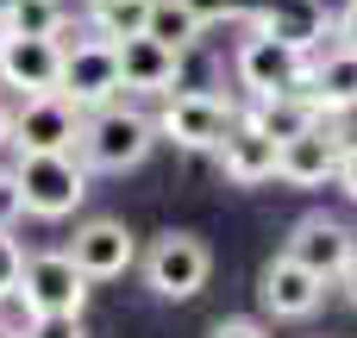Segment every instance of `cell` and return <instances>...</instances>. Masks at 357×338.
Segmentation results:
<instances>
[{"instance_id":"obj_12","label":"cell","mask_w":357,"mask_h":338,"mask_svg":"<svg viewBox=\"0 0 357 338\" xmlns=\"http://www.w3.org/2000/svg\"><path fill=\"white\" fill-rule=\"evenodd\" d=\"M69 257L82 263L88 282H119V276L138 263V238H132V226H119V220H88V226H75Z\"/></svg>"},{"instance_id":"obj_18","label":"cell","mask_w":357,"mask_h":338,"mask_svg":"<svg viewBox=\"0 0 357 338\" xmlns=\"http://www.w3.org/2000/svg\"><path fill=\"white\" fill-rule=\"evenodd\" d=\"M245 119H257L276 144H289L295 132H307V125H320V107L307 100V88L295 82V88H282V94H264V100H251V113Z\"/></svg>"},{"instance_id":"obj_34","label":"cell","mask_w":357,"mask_h":338,"mask_svg":"<svg viewBox=\"0 0 357 338\" xmlns=\"http://www.w3.org/2000/svg\"><path fill=\"white\" fill-rule=\"evenodd\" d=\"M0 56H6V25H0Z\"/></svg>"},{"instance_id":"obj_19","label":"cell","mask_w":357,"mask_h":338,"mask_svg":"<svg viewBox=\"0 0 357 338\" xmlns=\"http://www.w3.org/2000/svg\"><path fill=\"white\" fill-rule=\"evenodd\" d=\"M151 6L157 0H88V31L94 38H138L144 25H151Z\"/></svg>"},{"instance_id":"obj_28","label":"cell","mask_w":357,"mask_h":338,"mask_svg":"<svg viewBox=\"0 0 357 338\" xmlns=\"http://www.w3.org/2000/svg\"><path fill=\"white\" fill-rule=\"evenodd\" d=\"M207 338H270V332H264L257 320H220V326H213Z\"/></svg>"},{"instance_id":"obj_15","label":"cell","mask_w":357,"mask_h":338,"mask_svg":"<svg viewBox=\"0 0 357 338\" xmlns=\"http://www.w3.org/2000/svg\"><path fill=\"white\" fill-rule=\"evenodd\" d=\"M339 157H345V144H339L333 125L320 119V125H307V132H295V138L282 144V182H289V188H326V182L339 176Z\"/></svg>"},{"instance_id":"obj_13","label":"cell","mask_w":357,"mask_h":338,"mask_svg":"<svg viewBox=\"0 0 357 338\" xmlns=\"http://www.w3.org/2000/svg\"><path fill=\"white\" fill-rule=\"evenodd\" d=\"M289 257H301L314 276H326V282H339L345 270H351V257H357V238L339 226V220H326V213H307L295 232H289V245H282Z\"/></svg>"},{"instance_id":"obj_22","label":"cell","mask_w":357,"mask_h":338,"mask_svg":"<svg viewBox=\"0 0 357 338\" xmlns=\"http://www.w3.org/2000/svg\"><path fill=\"white\" fill-rule=\"evenodd\" d=\"M19 276H25V251L13 245V226H0V301H19Z\"/></svg>"},{"instance_id":"obj_26","label":"cell","mask_w":357,"mask_h":338,"mask_svg":"<svg viewBox=\"0 0 357 338\" xmlns=\"http://www.w3.org/2000/svg\"><path fill=\"white\" fill-rule=\"evenodd\" d=\"M326 125H333V138H339L345 151L357 144V107H339V113H326Z\"/></svg>"},{"instance_id":"obj_23","label":"cell","mask_w":357,"mask_h":338,"mask_svg":"<svg viewBox=\"0 0 357 338\" xmlns=\"http://www.w3.org/2000/svg\"><path fill=\"white\" fill-rule=\"evenodd\" d=\"M25 338H88L82 314H25Z\"/></svg>"},{"instance_id":"obj_5","label":"cell","mask_w":357,"mask_h":338,"mask_svg":"<svg viewBox=\"0 0 357 338\" xmlns=\"http://www.w3.org/2000/svg\"><path fill=\"white\" fill-rule=\"evenodd\" d=\"M213 276V251L195 238V232H163L151 251H144V282L157 301H195Z\"/></svg>"},{"instance_id":"obj_7","label":"cell","mask_w":357,"mask_h":338,"mask_svg":"<svg viewBox=\"0 0 357 338\" xmlns=\"http://www.w3.org/2000/svg\"><path fill=\"white\" fill-rule=\"evenodd\" d=\"M19 301H25V314H82L88 307V276L69 251H38V257H25Z\"/></svg>"},{"instance_id":"obj_17","label":"cell","mask_w":357,"mask_h":338,"mask_svg":"<svg viewBox=\"0 0 357 338\" xmlns=\"http://www.w3.org/2000/svg\"><path fill=\"white\" fill-rule=\"evenodd\" d=\"M307 100L320 107V119L326 113H339V107H357V50H326V56H314V69H307Z\"/></svg>"},{"instance_id":"obj_21","label":"cell","mask_w":357,"mask_h":338,"mask_svg":"<svg viewBox=\"0 0 357 338\" xmlns=\"http://www.w3.org/2000/svg\"><path fill=\"white\" fill-rule=\"evenodd\" d=\"M6 31H19V38H63V0H13Z\"/></svg>"},{"instance_id":"obj_24","label":"cell","mask_w":357,"mask_h":338,"mask_svg":"<svg viewBox=\"0 0 357 338\" xmlns=\"http://www.w3.org/2000/svg\"><path fill=\"white\" fill-rule=\"evenodd\" d=\"M182 6H188L201 25H226V19H245V6H251V0H182Z\"/></svg>"},{"instance_id":"obj_33","label":"cell","mask_w":357,"mask_h":338,"mask_svg":"<svg viewBox=\"0 0 357 338\" xmlns=\"http://www.w3.org/2000/svg\"><path fill=\"white\" fill-rule=\"evenodd\" d=\"M6 13H13V0H0V25H6Z\"/></svg>"},{"instance_id":"obj_9","label":"cell","mask_w":357,"mask_h":338,"mask_svg":"<svg viewBox=\"0 0 357 338\" xmlns=\"http://www.w3.org/2000/svg\"><path fill=\"white\" fill-rule=\"evenodd\" d=\"M0 82H6L19 100H31V94H63V38H19V31H6Z\"/></svg>"},{"instance_id":"obj_11","label":"cell","mask_w":357,"mask_h":338,"mask_svg":"<svg viewBox=\"0 0 357 338\" xmlns=\"http://www.w3.org/2000/svg\"><path fill=\"white\" fill-rule=\"evenodd\" d=\"M213 157H220L226 182H238V188H257V182H276V176H282V144H276L257 119H245V113H238V125L226 132V144H220Z\"/></svg>"},{"instance_id":"obj_27","label":"cell","mask_w":357,"mask_h":338,"mask_svg":"<svg viewBox=\"0 0 357 338\" xmlns=\"http://www.w3.org/2000/svg\"><path fill=\"white\" fill-rule=\"evenodd\" d=\"M333 38H339L345 50H357V0H345V6H339V19H333Z\"/></svg>"},{"instance_id":"obj_29","label":"cell","mask_w":357,"mask_h":338,"mask_svg":"<svg viewBox=\"0 0 357 338\" xmlns=\"http://www.w3.org/2000/svg\"><path fill=\"white\" fill-rule=\"evenodd\" d=\"M333 182H339V194H351V201H357V144L339 157V176H333Z\"/></svg>"},{"instance_id":"obj_14","label":"cell","mask_w":357,"mask_h":338,"mask_svg":"<svg viewBox=\"0 0 357 338\" xmlns=\"http://www.w3.org/2000/svg\"><path fill=\"white\" fill-rule=\"evenodd\" d=\"M176 75H182V50L157 44L151 31L119 38V82H126V94H176Z\"/></svg>"},{"instance_id":"obj_30","label":"cell","mask_w":357,"mask_h":338,"mask_svg":"<svg viewBox=\"0 0 357 338\" xmlns=\"http://www.w3.org/2000/svg\"><path fill=\"white\" fill-rule=\"evenodd\" d=\"M339 289H345V301H351V314H357V257H351V270L339 276Z\"/></svg>"},{"instance_id":"obj_31","label":"cell","mask_w":357,"mask_h":338,"mask_svg":"<svg viewBox=\"0 0 357 338\" xmlns=\"http://www.w3.org/2000/svg\"><path fill=\"white\" fill-rule=\"evenodd\" d=\"M6 144H13V107L0 100V151H6Z\"/></svg>"},{"instance_id":"obj_35","label":"cell","mask_w":357,"mask_h":338,"mask_svg":"<svg viewBox=\"0 0 357 338\" xmlns=\"http://www.w3.org/2000/svg\"><path fill=\"white\" fill-rule=\"evenodd\" d=\"M82 6H88V0H82Z\"/></svg>"},{"instance_id":"obj_16","label":"cell","mask_w":357,"mask_h":338,"mask_svg":"<svg viewBox=\"0 0 357 338\" xmlns=\"http://www.w3.org/2000/svg\"><path fill=\"white\" fill-rule=\"evenodd\" d=\"M251 25H257V31H270V38H282V44H295V50H320V44H326V31H333L320 0H257Z\"/></svg>"},{"instance_id":"obj_6","label":"cell","mask_w":357,"mask_h":338,"mask_svg":"<svg viewBox=\"0 0 357 338\" xmlns=\"http://www.w3.org/2000/svg\"><path fill=\"white\" fill-rule=\"evenodd\" d=\"M119 44L113 38H63V94L82 107V113H94V107H107V100H119Z\"/></svg>"},{"instance_id":"obj_32","label":"cell","mask_w":357,"mask_h":338,"mask_svg":"<svg viewBox=\"0 0 357 338\" xmlns=\"http://www.w3.org/2000/svg\"><path fill=\"white\" fill-rule=\"evenodd\" d=\"M0 338H25V326H6V320H0Z\"/></svg>"},{"instance_id":"obj_8","label":"cell","mask_w":357,"mask_h":338,"mask_svg":"<svg viewBox=\"0 0 357 338\" xmlns=\"http://www.w3.org/2000/svg\"><path fill=\"white\" fill-rule=\"evenodd\" d=\"M82 119L88 113L69 94H31L13 113V151L19 157H31V151H75L82 144Z\"/></svg>"},{"instance_id":"obj_25","label":"cell","mask_w":357,"mask_h":338,"mask_svg":"<svg viewBox=\"0 0 357 338\" xmlns=\"http://www.w3.org/2000/svg\"><path fill=\"white\" fill-rule=\"evenodd\" d=\"M13 220H25V194H19V176L0 169V226H13Z\"/></svg>"},{"instance_id":"obj_20","label":"cell","mask_w":357,"mask_h":338,"mask_svg":"<svg viewBox=\"0 0 357 338\" xmlns=\"http://www.w3.org/2000/svg\"><path fill=\"white\" fill-rule=\"evenodd\" d=\"M144 31H151L157 44H169V50H182V56H188V50H195V38H201L207 25H201V19H195L182 0H157V6H151V25H144Z\"/></svg>"},{"instance_id":"obj_1","label":"cell","mask_w":357,"mask_h":338,"mask_svg":"<svg viewBox=\"0 0 357 338\" xmlns=\"http://www.w3.org/2000/svg\"><path fill=\"white\" fill-rule=\"evenodd\" d=\"M151 144H163V132H157V119L151 113H132L126 100H107V107H94L88 119H82V163L88 169H107V176H126V169H138L144 157H151Z\"/></svg>"},{"instance_id":"obj_4","label":"cell","mask_w":357,"mask_h":338,"mask_svg":"<svg viewBox=\"0 0 357 338\" xmlns=\"http://www.w3.org/2000/svg\"><path fill=\"white\" fill-rule=\"evenodd\" d=\"M314 56L320 50H295V44L251 25V38H238V50H232V75H238V88H251V100H264V94H282L295 82H307Z\"/></svg>"},{"instance_id":"obj_10","label":"cell","mask_w":357,"mask_h":338,"mask_svg":"<svg viewBox=\"0 0 357 338\" xmlns=\"http://www.w3.org/2000/svg\"><path fill=\"white\" fill-rule=\"evenodd\" d=\"M326 276H314L301 257H270L264 263V276H257V295H264V307L276 314V320H314L320 314V301H326Z\"/></svg>"},{"instance_id":"obj_3","label":"cell","mask_w":357,"mask_h":338,"mask_svg":"<svg viewBox=\"0 0 357 338\" xmlns=\"http://www.w3.org/2000/svg\"><path fill=\"white\" fill-rule=\"evenodd\" d=\"M232 125H238V107H232L226 94H207V88H195V94H163V113H157V132H163V144H176V151H220Z\"/></svg>"},{"instance_id":"obj_2","label":"cell","mask_w":357,"mask_h":338,"mask_svg":"<svg viewBox=\"0 0 357 338\" xmlns=\"http://www.w3.org/2000/svg\"><path fill=\"white\" fill-rule=\"evenodd\" d=\"M19 176V194H25V213L31 220H69L88 194V163L75 151H31L13 163Z\"/></svg>"}]
</instances>
